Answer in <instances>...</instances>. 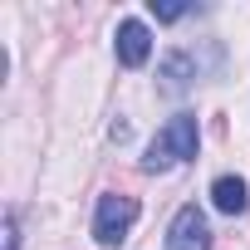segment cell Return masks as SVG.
I'll use <instances>...</instances> for the list:
<instances>
[{
    "label": "cell",
    "instance_id": "obj_1",
    "mask_svg": "<svg viewBox=\"0 0 250 250\" xmlns=\"http://www.w3.org/2000/svg\"><path fill=\"white\" fill-rule=\"evenodd\" d=\"M191 157H196V118L191 113H177V118H167V128L147 143L143 172H167V167L191 162Z\"/></svg>",
    "mask_w": 250,
    "mask_h": 250
},
{
    "label": "cell",
    "instance_id": "obj_2",
    "mask_svg": "<svg viewBox=\"0 0 250 250\" xmlns=\"http://www.w3.org/2000/svg\"><path fill=\"white\" fill-rule=\"evenodd\" d=\"M133 221H138V201L123 196V191H108V196H98V211H93V240L98 245H123Z\"/></svg>",
    "mask_w": 250,
    "mask_h": 250
},
{
    "label": "cell",
    "instance_id": "obj_3",
    "mask_svg": "<svg viewBox=\"0 0 250 250\" xmlns=\"http://www.w3.org/2000/svg\"><path fill=\"white\" fill-rule=\"evenodd\" d=\"M167 250H211V226L196 206H182L172 230H167Z\"/></svg>",
    "mask_w": 250,
    "mask_h": 250
},
{
    "label": "cell",
    "instance_id": "obj_4",
    "mask_svg": "<svg viewBox=\"0 0 250 250\" xmlns=\"http://www.w3.org/2000/svg\"><path fill=\"white\" fill-rule=\"evenodd\" d=\"M152 54V30L143 20H123L118 25V64L123 69H143Z\"/></svg>",
    "mask_w": 250,
    "mask_h": 250
},
{
    "label": "cell",
    "instance_id": "obj_5",
    "mask_svg": "<svg viewBox=\"0 0 250 250\" xmlns=\"http://www.w3.org/2000/svg\"><path fill=\"white\" fill-rule=\"evenodd\" d=\"M157 79H162V93H172V98H182L191 83H196V59L187 54V49H172L167 59H162V69H157Z\"/></svg>",
    "mask_w": 250,
    "mask_h": 250
},
{
    "label": "cell",
    "instance_id": "obj_6",
    "mask_svg": "<svg viewBox=\"0 0 250 250\" xmlns=\"http://www.w3.org/2000/svg\"><path fill=\"white\" fill-rule=\"evenodd\" d=\"M211 206H216L221 216H245V206H250L245 182H240V177H216V182H211Z\"/></svg>",
    "mask_w": 250,
    "mask_h": 250
},
{
    "label": "cell",
    "instance_id": "obj_7",
    "mask_svg": "<svg viewBox=\"0 0 250 250\" xmlns=\"http://www.w3.org/2000/svg\"><path fill=\"white\" fill-rule=\"evenodd\" d=\"M152 15L157 20H182V15H191V5H157L152 0Z\"/></svg>",
    "mask_w": 250,
    "mask_h": 250
},
{
    "label": "cell",
    "instance_id": "obj_8",
    "mask_svg": "<svg viewBox=\"0 0 250 250\" xmlns=\"http://www.w3.org/2000/svg\"><path fill=\"white\" fill-rule=\"evenodd\" d=\"M5 250H20V221H15V211L5 216Z\"/></svg>",
    "mask_w": 250,
    "mask_h": 250
}]
</instances>
